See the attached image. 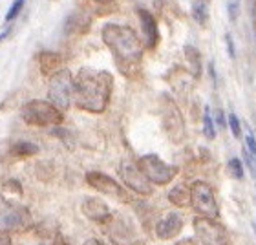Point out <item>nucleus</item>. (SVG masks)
Listing matches in <instances>:
<instances>
[{"label": "nucleus", "instance_id": "obj_21", "mask_svg": "<svg viewBox=\"0 0 256 245\" xmlns=\"http://www.w3.org/2000/svg\"><path fill=\"white\" fill-rule=\"evenodd\" d=\"M203 132H205V136H207L208 139L216 138L214 122H212V118H210V110H208V106H205V112H203Z\"/></svg>", "mask_w": 256, "mask_h": 245}, {"label": "nucleus", "instance_id": "obj_26", "mask_svg": "<svg viewBox=\"0 0 256 245\" xmlns=\"http://www.w3.org/2000/svg\"><path fill=\"white\" fill-rule=\"evenodd\" d=\"M246 141H247V146H249V150H247V152L256 158V141H254V136H252L251 132H249V136H247Z\"/></svg>", "mask_w": 256, "mask_h": 245}, {"label": "nucleus", "instance_id": "obj_29", "mask_svg": "<svg viewBox=\"0 0 256 245\" xmlns=\"http://www.w3.org/2000/svg\"><path fill=\"white\" fill-rule=\"evenodd\" d=\"M54 245H72L70 244L68 240H66V238H64V236H57V238H55V242H54Z\"/></svg>", "mask_w": 256, "mask_h": 245}, {"label": "nucleus", "instance_id": "obj_31", "mask_svg": "<svg viewBox=\"0 0 256 245\" xmlns=\"http://www.w3.org/2000/svg\"><path fill=\"white\" fill-rule=\"evenodd\" d=\"M10 33H11V28H6L4 32L0 33V42H2V40H4V38L8 37V35H10Z\"/></svg>", "mask_w": 256, "mask_h": 245}, {"label": "nucleus", "instance_id": "obj_28", "mask_svg": "<svg viewBox=\"0 0 256 245\" xmlns=\"http://www.w3.org/2000/svg\"><path fill=\"white\" fill-rule=\"evenodd\" d=\"M0 245H13L10 234H0Z\"/></svg>", "mask_w": 256, "mask_h": 245}, {"label": "nucleus", "instance_id": "obj_3", "mask_svg": "<svg viewBox=\"0 0 256 245\" xmlns=\"http://www.w3.org/2000/svg\"><path fill=\"white\" fill-rule=\"evenodd\" d=\"M22 119L33 126H57L62 122V112L48 101H30L20 110Z\"/></svg>", "mask_w": 256, "mask_h": 245}, {"label": "nucleus", "instance_id": "obj_16", "mask_svg": "<svg viewBox=\"0 0 256 245\" xmlns=\"http://www.w3.org/2000/svg\"><path fill=\"white\" fill-rule=\"evenodd\" d=\"M168 202L174 203L176 207H188L190 205V186L176 185L168 192Z\"/></svg>", "mask_w": 256, "mask_h": 245}, {"label": "nucleus", "instance_id": "obj_22", "mask_svg": "<svg viewBox=\"0 0 256 245\" xmlns=\"http://www.w3.org/2000/svg\"><path fill=\"white\" fill-rule=\"evenodd\" d=\"M24 2H26V0H15V2H13V4H11L10 11H8V15H6V22L15 20L16 16L20 15L22 8H24Z\"/></svg>", "mask_w": 256, "mask_h": 245}, {"label": "nucleus", "instance_id": "obj_1", "mask_svg": "<svg viewBox=\"0 0 256 245\" xmlns=\"http://www.w3.org/2000/svg\"><path fill=\"white\" fill-rule=\"evenodd\" d=\"M114 77L108 72H99L94 68H82L74 79L75 106L92 114H102L106 110L112 96Z\"/></svg>", "mask_w": 256, "mask_h": 245}, {"label": "nucleus", "instance_id": "obj_33", "mask_svg": "<svg viewBox=\"0 0 256 245\" xmlns=\"http://www.w3.org/2000/svg\"><path fill=\"white\" fill-rule=\"evenodd\" d=\"M82 245H102V244L99 240H86Z\"/></svg>", "mask_w": 256, "mask_h": 245}, {"label": "nucleus", "instance_id": "obj_30", "mask_svg": "<svg viewBox=\"0 0 256 245\" xmlns=\"http://www.w3.org/2000/svg\"><path fill=\"white\" fill-rule=\"evenodd\" d=\"M216 121H218V124H220V126H224V124H225L224 112H222V110H220V112H218V116H216Z\"/></svg>", "mask_w": 256, "mask_h": 245}, {"label": "nucleus", "instance_id": "obj_7", "mask_svg": "<svg viewBox=\"0 0 256 245\" xmlns=\"http://www.w3.org/2000/svg\"><path fill=\"white\" fill-rule=\"evenodd\" d=\"M138 166L141 168V172H143L144 176H146V180H148L150 183H154V185H166V183H170L178 174L176 166L165 163V161L160 160L156 154L143 156V158L138 161Z\"/></svg>", "mask_w": 256, "mask_h": 245}, {"label": "nucleus", "instance_id": "obj_5", "mask_svg": "<svg viewBox=\"0 0 256 245\" xmlns=\"http://www.w3.org/2000/svg\"><path fill=\"white\" fill-rule=\"evenodd\" d=\"M72 94H74V75H72V72L70 70H57L50 79V102L59 108L60 112H64L72 104Z\"/></svg>", "mask_w": 256, "mask_h": 245}, {"label": "nucleus", "instance_id": "obj_12", "mask_svg": "<svg viewBox=\"0 0 256 245\" xmlns=\"http://www.w3.org/2000/svg\"><path fill=\"white\" fill-rule=\"evenodd\" d=\"M110 229H108V234L112 238L114 245H139L141 240H139L134 229L130 227L126 220H118V218H110Z\"/></svg>", "mask_w": 256, "mask_h": 245}, {"label": "nucleus", "instance_id": "obj_10", "mask_svg": "<svg viewBox=\"0 0 256 245\" xmlns=\"http://www.w3.org/2000/svg\"><path fill=\"white\" fill-rule=\"evenodd\" d=\"M163 126H165L166 136L174 143L183 141V138H185V122H183L182 112L178 110V106L172 101H166L165 108H163Z\"/></svg>", "mask_w": 256, "mask_h": 245}, {"label": "nucleus", "instance_id": "obj_18", "mask_svg": "<svg viewBox=\"0 0 256 245\" xmlns=\"http://www.w3.org/2000/svg\"><path fill=\"white\" fill-rule=\"evenodd\" d=\"M192 16L198 24H205L208 18V0H192Z\"/></svg>", "mask_w": 256, "mask_h": 245}, {"label": "nucleus", "instance_id": "obj_25", "mask_svg": "<svg viewBox=\"0 0 256 245\" xmlns=\"http://www.w3.org/2000/svg\"><path fill=\"white\" fill-rule=\"evenodd\" d=\"M227 8H229V18L236 20L240 16V0H229Z\"/></svg>", "mask_w": 256, "mask_h": 245}, {"label": "nucleus", "instance_id": "obj_6", "mask_svg": "<svg viewBox=\"0 0 256 245\" xmlns=\"http://www.w3.org/2000/svg\"><path fill=\"white\" fill-rule=\"evenodd\" d=\"M190 205L203 218L216 220L220 216V207L214 198V190L205 182H196L190 185Z\"/></svg>", "mask_w": 256, "mask_h": 245}, {"label": "nucleus", "instance_id": "obj_23", "mask_svg": "<svg viewBox=\"0 0 256 245\" xmlns=\"http://www.w3.org/2000/svg\"><path fill=\"white\" fill-rule=\"evenodd\" d=\"M229 170L236 180H242V178H244V166H242L240 160H236V158L229 161Z\"/></svg>", "mask_w": 256, "mask_h": 245}, {"label": "nucleus", "instance_id": "obj_20", "mask_svg": "<svg viewBox=\"0 0 256 245\" xmlns=\"http://www.w3.org/2000/svg\"><path fill=\"white\" fill-rule=\"evenodd\" d=\"M38 152V146L33 143H28V141H20V143L13 144L11 148V154L13 156H20V158H26V156H33Z\"/></svg>", "mask_w": 256, "mask_h": 245}, {"label": "nucleus", "instance_id": "obj_9", "mask_svg": "<svg viewBox=\"0 0 256 245\" xmlns=\"http://www.w3.org/2000/svg\"><path fill=\"white\" fill-rule=\"evenodd\" d=\"M119 174H121V180L124 182V185L128 188H132L134 192H138L141 196H150L152 194V185L146 180V176L141 172L138 163L123 161L121 166H119Z\"/></svg>", "mask_w": 256, "mask_h": 245}, {"label": "nucleus", "instance_id": "obj_19", "mask_svg": "<svg viewBox=\"0 0 256 245\" xmlns=\"http://www.w3.org/2000/svg\"><path fill=\"white\" fill-rule=\"evenodd\" d=\"M185 55H187L188 62H190V72L194 77L202 75V55L194 46H185Z\"/></svg>", "mask_w": 256, "mask_h": 245}, {"label": "nucleus", "instance_id": "obj_17", "mask_svg": "<svg viewBox=\"0 0 256 245\" xmlns=\"http://www.w3.org/2000/svg\"><path fill=\"white\" fill-rule=\"evenodd\" d=\"M60 64V57L59 54H54V52H44L40 55V70H42L44 75H50L52 72L59 68Z\"/></svg>", "mask_w": 256, "mask_h": 245}, {"label": "nucleus", "instance_id": "obj_14", "mask_svg": "<svg viewBox=\"0 0 256 245\" xmlns=\"http://www.w3.org/2000/svg\"><path fill=\"white\" fill-rule=\"evenodd\" d=\"M82 212L90 220L97 222V224H108L110 218H112V212H110L108 205L102 200H97V198H88L82 203Z\"/></svg>", "mask_w": 256, "mask_h": 245}, {"label": "nucleus", "instance_id": "obj_13", "mask_svg": "<svg viewBox=\"0 0 256 245\" xmlns=\"http://www.w3.org/2000/svg\"><path fill=\"white\" fill-rule=\"evenodd\" d=\"M138 15L139 20H141V28H143L146 48H156V44L160 40V32H158V22H156L154 15L144 10V8H138Z\"/></svg>", "mask_w": 256, "mask_h": 245}, {"label": "nucleus", "instance_id": "obj_8", "mask_svg": "<svg viewBox=\"0 0 256 245\" xmlns=\"http://www.w3.org/2000/svg\"><path fill=\"white\" fill-rule=\"evenodd\" d=\"M194 232L203 245H230L229 232L225 230L224 225L212 218H194Z\"/></svg>", "mask_w": 256, "mask_h": 245}, {"label": "nucleus", "instance_id": "obj_2", "mask_svg": "<svg viewBox=\"0 0 256 245\" xmlns=\"http://www.w3.org/2000/svg\"><path fill=\"white\" fill-rule=\"evenodd\" d=\"M102 42L114 54L118 68L124 75H132L139 68V62L143 59V42L139 40L138 33L132 28L121 26V24H106L101 32Z\"/></svg>", "mask_w": 256, "mask_h": 245}, {"label": "nucleus", "instance_id": "obj_34", "mask_svg": "<svg viewBox=\"0 0 256 245\" xmlns=\"http://www.w3.org/2000/svg\"><path fill=\"white\" fill-rule=\"evenodd\" d=\"M96 2H101V4H106V2H114V0H96Z\"/></svg>", "mask_w": 256, "mask_h": 245}, {"label": "nucleus", "instance_id": "obj_27", "mask_svg": "<svg viewBox=\"0 0 256 245\" xmlns=\"http://www.w3.org/2000/svg\"><path fill=\"white\" fill-rule=\"evenodd\" d=\"M225 40H227V48H229V55L234 59V46H232V38L230 35H225Z\"/></svg>", "mask_w": 256, "mask_h": 245}, {"label": "nucleus", "instance_id": "obj_24", "mask_svg": "<svg viewBox=\"0 0 256 245\" xmlns=\"http://www.w3.org/2000/svg\"><path fill=\"white\" fill-rule=\"evenodd\" d=\"M229 126H230V132L234 138H240L242 136V126H240V119L236 118V114H230L229 116Z\"/></svg>", "mask_w": 256, "mask_h": 245}, {"label": "nucleus", "instance_id": "obj_4", "mask_svg": "<svg viewBox=\"0 0 256 245\" xmlns=\"http://www.w3.org/2000/svg\"><path fill=\"white\" fill-rule=\"evenodd\" d=\"M32 224L30 210L22 205L0 196V234H10L11 230H24Z\"/></svg>", "mask_w": 256, "mask_h": 245}, {"label": "nucleus", "instance_id": "obj_11", "mask_svg": "<svg viewBox=\"0 0 256 245\" xmlns=\"http://www.w3.org/2000/svg\"><path fill=\"white\" fill-rule=\"evenodd\" d=\"M86 182L88 185L94 186L96 190L106 194V196H114V198H121L123 202H128V194L124 192V188L119 185L114 178L102 174V172H88L86 174Z\"/></svg>", "mask_w": 256, "mask_h": 245}, {"label": "nucleus", "instance_id": "obj_32", "mask_svg": "<svg viewBox=\"0 0 256 245\" xmlns=\"http://www.w3.org/2000/svg\"><path fill=\"white\" fill-rule=\"evenodd\" d=\"M176 245H198L194 240H190V238H187V240H182L180 244H176Z\"/></svg>", "mask_w": 256, "mask_h": 245}, {"label": "nucleus", "instance_id": "obj_15", "mask_svg": "<svg viewBox=\"0 0 256 245\" xmlns=\"http://www.w3.org/2000/svg\"><path fill=\"white\" fill-rule=\"evenodd\" d=\"M183 229V220L180 214L176 212H168L166 216L158 222V227H156V232L161 240H170L174 236Z\"/></svg>", "mask_w": 256, "mask_h": 245}]
</instances>
